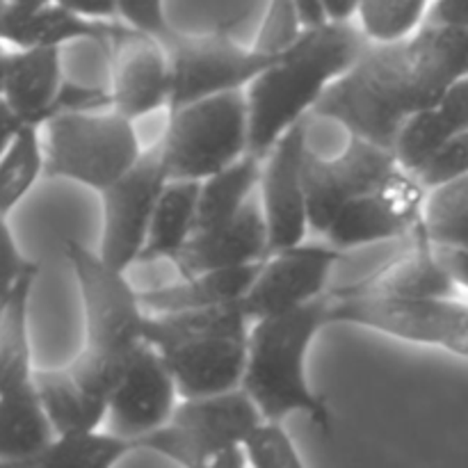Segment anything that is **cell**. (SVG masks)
<instances>
[{
  "label": "cell",
  "instance_id": "f6af8a7d",
  "mask_svg": "<svg viewBox=\"0 0 468 468\" xmlns=\"http://www.w3.org/2000/svg\"><path fill=\"white\" fill-rule=\"evenodd\" d=\"M359 0H327L329 16L332 18H352L356 14Z\"/></svg>",
  "mask_w": 468,
  "mask_h": 468
},
{
  "label": "cell",
  "instance_id": "d6a6232c",
  "mask_svg": "<svg viewBox=\"0 0 468 468\" xmlns=\"http://www.w3.org/2000/svg\"><path fill=\"white\" fill-rule=\"evenodd\" d=\"M468 213V174L462 178H455L451 183L428 190L423 199V224L425 233L432 240L437 233L455 224Z\"/></svg>",
  "mask_w": 468,
  "mask_h": 468
},
{
  "label": "cell",
  "instance_id": "ffe728a7",
  "mask_svg": "<svg viewBox=\"0 0 468 468\" xmlns=\"http://www.w3.org/2000/svg\"><path fill=\"white\" fill-rule=\"evenodd\" d=\"M352 288L388 297H455L460 283L443 263L423 224H419L411 233V250L407 254L379 270L368 282Z\"/></svg>",
  "mask_w": 468,
  "mask_h": 468
},
{
  "label": "cell",
  "instance_id": "83f0119b",
  "mask_svg": "<svg viewBox=\"0 0 468 468\" xmlns=\"http://www.w3.org/2000/svg\"><path fill=\"white\" fill-rule=\"evenodd\" d=\"M41 174H46V149L39 140V128H18L7 142H3V158H0L3 218H9L14 206L21 204Z\"/></svg>",
  "mask_w": 468,
  "mask_h": 468
},
{
  "label": "cell",
  "instance_id": "d4e9b609",
  "mask_svg": "<svg viewBox=\"0 0 468 468\" xmlns=\"http://www.w3.org/2000/svg\"><path fill=\"white\" fill-rule=\"evenodd\" d=\"M201 181L172 178L160 195L158 208L151 219L149 238L140 263L144 261H174L197 231V206Z\"/></svg>",
  "mask_w": 468,
  "mask_h": 468
},
{
  "label": "cell",
  "instance_id": "74e56055",
  "mask_svg": "<svg viewBox=\"0 0 468 468\" xmlns=\"http://www.w3.org/2000/svg\"><path fill=\"white\" fill-rule=\"evenodd\" d=\"M3 259H5V288H12L18 279L26 272H30L32 268H37L35 261L27 259L21 250H18L16 240H14V233L9 229L7 218H3Z\"/></svg>",
  "mask_w": 468,
  "mask_h": 468
},
{
  "label": "cell",
  "instance_id": "4316f807",
  "mask_svg": "<svg viewBox=\"0 0 468 468\" xmlns=\"http://www.w3.org/2000/svg\"><path fill=\"white\" fill-rule=\"evenodd\" d=\"M140 451L137 439L123 437L108 428V432L58 434L41 455H37L26 468H110L126 460L131 452Z\"/></svg>",
  "mask_w": 468,
  "mask_h": 468
},
{
  "label": "cell",
  "instance_id": "7bdbcfd3",
  "mask_svg": "<svg viewBox=\"0 0 468 468\" xmlns=\"http://www.w3.org/2000/svg\"><path fill=\"white\" fill-rule=\"evenodd\" d=\"M432 242L441 247H462V250H468V213L462 219H457L455 224L443 229L441 233H437Z\"/></svg>",
  "mask_w": 468,
  "mask_h": 468
},
{
  "label": "cell",
  "instance_id": "836d02e7",
  "mask_svg": "<svg viewBox=\"0 0 468 468\" xmlns=\"http://www.w3.org/2000/svg\"><path fill=\"white\" fill-rule=\"evenodd\" d=\"M302 30L304 26L297 12V0H268L254 46L265 53H282L302 35Z\"/></svg>",
  "mask_w": 468,
  "mask_h": 468
},
{
  "label": "cell",
  "instance_id": "ee69618b",
  "mask_svg": "<svg viewBox=\"0 0 468 468\" xmlns=\"http://www.w3.org/2000/svg\"><path fill=\"white\" fill-rule=\"evenodd\" d=\"M53 3H58V0H3V14H7V16H30V14L39 12V9L48 7Z\"/></svg>",
  "mask_w": 468,
  "mask_h": 468
},
{
  "label": "cell",
  "instance_id": "cb8c5ba5",
  "mask_svg": "<svg viewBox=\"0 0 468 468\" xmlns=\"http://www.w3.org/2000/svg\"><path fill=\"white\" fill-rule=\"evenodd\" d=\"M329 163L347 201L361 195H373V192L396 190L414 181V176L402 169L396 151L364 140V137L350 135L343 154L329 158Z\"/></svg>",
  "mask_w": 468,
  "mask_h": 468
},
{
  "label": "cell",
  "instance_id": "9a60e30c",
  "mask_svg": "<svg viewBox=\"0 0 468 468\" xmlns=\"http://www.w3.org/2000/svg\"><path fill=\"white\" fill-rule=\"evenodd\" d=\"M112 108L123 117L137 119L169 108L172 101V62L163 41L144 32L128 30L110 48Z\"/></svg>",
  "mask_w": 468,
  "mask_h": 468
},
{
  "label": "cell",
  "instance_id": "8fae6325",
  "mask_svg": "<svg viewBox=\"0 0 468 468\" xmlns=\"http://www.w3.org/2000/svg\"><path fill=\"white\" fill-rule=\"evenodd\" d=\"M167 167L160 142L142 154L135 167L101 192L103 231L99 254L114 268L128 270L140 263L149 238L151 219L167 186Z\"/></svg>",
  "mask_w": 468,
  "mask_h": 468
},
{
  "label": "cell",
  "instance_id": "ac0fdd59",
  "mask_svg": "<svg viewBox=\"0 0 468 468\" xmlns=\"http://www.w3.org/2000/svg\"><path fill=\"white\" fill-rule=\"evenodd\" d=\"M155 350L174 375L181 398H204L242 387L250 336L181 338Z\"/></svg>",
  "mask_w": 468,
  "mask_h": 468
},
{
  "label": "cell",
  "instance_id": "f1b7e54d",
  "mask_svg": "<svg viewBox=\"0 0 468 468\" xmlns=\"http://www.w3.org/2000/svg\"><path fill=\"white\" fill-rule=\"evenodd\" d=\"M430 5V0H359L356 16L370 41L391 44L420 30Z\"/></svg>",
  "mask_w": 468,
  "mask_h": 468
},
{
  "label": "cell",
  "instance_id": "d6986e66",
  "mask_svg": "<svg viewBox=\"0 0 468 468\" xmlns=\"http://www.w3.org/2000/svg\"><path fill=\"white\" fill-rule=\"evenodd\" d=\"M270 254V231L261 197H251L245 208L219 227L197 231L174 256L181 277H195L208 270L259 263Z\"/></svg>",
  "mask_w": 468,
  "mask_h": 468
},
{
  "label": "cell",
  "instance_id": "4fadbf2b",
  "mask_svg": "<svg viewBox=\"0 0 468 468\" xmlns=\"http://www.w3.org/2000/svg\"><path fill=\"white\" fill-rule=\"evenodd\" d=\"M309 119L295 123L263 158L259 197L270 231V254L302 245L311 231L304 192Z\"/></svg>",
  "mask_w": 468,
  "mask_h": 468
},
{
  "label": "cell",
  "instance_id": "3957f363",
  "mask_svg": "<svg viewBox=\"0 0 468 468\" xmlns=\"http://www.w3.org/2000/svg\"><path fill=\"white\" fill-rule=\"evenodd\" d=\"M64 256L76 274L85 311V347L69 370L96 393L110 398L133 356L146 343L149 311L128 270L114 268L99 251L67 238Z\"/></svg>",
  "mask_w": 468,
  "mask_h": 468
},
{
  "label": "cell",
  "instance_id": "277c9868",
  "mask_svg": "<svg viewBox=\"0 0 468 468\" xmlns=\"http://www.w3.org/2000/svg\"><path fill=\"white\" fill-rule=\"evenodd\" d=\"M329 309L332 291L300 309L251 323L242 379V388L265 419L283 420L291 414H304L324 437L334 430L332 410L327 400L311 388L306 355L315 334L329 324Z\"/></svg>",
  "mask_w": 468,
  "mask_h": 468
},
{
  "label": "cell",
  "instance_id": "d590c367",
  "mask_svg": "<svg viewBox=\"0 0 468 468\" xmlns=\"http://www.w3.org/2000/svg\"><path fill=\"white\" fill-rule=\"evenodd\" d=\"M119 21L133 30L155 37L165 46L178 37V30H174L165 12V0H119Z\"/></svg>",
  "mask_w": 468,
  "mask_h": 468
},
{
  "label": "cell",
  "instance_id": "603a6c76",
  "mask_svg": "<svg viewBox=\"0 0 468 468\" xmlns=\"http://www.w3.org/2000/svg\"><path fill=\"white\" fill-rule=\"evenodd\" d=\"M37 388L55 434L90 432L108 420L110 398L87 388L69 366L37 370Z\"/></svg>",
  "mask_w": 468,
  "mask_h": 468
},
{
  "label": "cell",
  "instance_id": "e575fe53",
  "mask_svg": "<svg viewBox=\"0 0 468 468\" xmlns=\"http://www.w3.org/2000/svg\"><path fill=\"white\" fill-rule=\"evenodd\" d=\"M468 174V131H460L416 172V181L425 192Z\"/></svg>",
  "mask_w": 468,
  "mask_h": 468
},
{
  "label": "cell",
  "instance_id": "b9f144b4",
  "mask_svg": "<svg viewBox=\"0 0 468 468\" xmlns=\"http://www.w3.org/2000/svg\"><path fill=\"white\" fill-rule=\"evenodd\" d=\"M297 12H300V21L304 27H315L327 23L329 9L327 0H297Z\"/></svg>",
  "mask_w": 468,
  "mask_h": 468
},
{
  "label": "cell",
  "instance_id": "44dd1931",
  "mask_svg": "<svg viewBox=\"0 0 468 468\" xmlns=\"http://www.w3.org/2000/svg\"><path fill=\"white\" fill-rule=\"evenodd\" d=\"M131 30L123 21H101L76 14L64 5L53 3L30 16L3 14V39L12 46H59L69 41H94L110 53L114 41Z\"/></svg>",
  "mask_w": 468,
  "mask_h": 468
},
{
  "label": "cell",
  "instance_id": "5b68a950",
  "mask_svg": "<svg viewBox=\"0 0 468 468\" xmlns=\"http://www.w3.org/2000/svg\"><path fill=\"white\" fill-rule=\"evenodd\" d=\"M39 265L3 291L0 311V462L27 466L48 448L55 434L37 388L27 311Z\"/></svg>",
  "mask_w": 468,
  "mask_h": 468
},
{
  "label": "cell",
  "instance_id": "60d3db41",
  "mask_svg": "<svg viewBox=\"0 0 468 468\" xmlns=\"http://www.w3.org/2000/svg\"><path fill=\"white\" fill-rule=\"evenodd\" d=\"M439 254H441L443 263L451 268L452 277L457 279L460 286L468 288V250H462V247H441L437 245Z\"/></svg>",
  "mask_w": 468,
  "mask_h": 468
},
{
  "label": "cell",
  "instance_id": "f546056e",
  "mask_svg": "<svg viewBox=\"0 0 468 468\" xmlns=\"http://www.w3.org/2000/svg\"><path fill=\"white\" fill-rule=\"evenodd\" d=\"M455 135L451 126H448L446 119L441 117V112L437 110V105L428 110H420V112L411 114L405 123H402L400 133L396 137V151L398 160H400L402 169L410 172L411 176H416L420 167L446 144L451 137Z\"/></svg>",
  "mask_w": 468,
  "mask_h": 468
},
{
  "label": "cell",
  "instance_id": "9c48e42d",
  "mask_svg": "<svg viewBox=\"0 0 468 468\" xmlns=\"http://www.w3.org/2000/svg\"><path fill=\"white\" fill-rule=\"evenodd\" d=\"M263 419L242 387L215 396L183 398L172 420L137 439V448L158 452L174 464L210 466L219 452L240 446Z\"/></svg>",
  "mask_w": 468,
  "mask_h": 468
},
{
  "label": "cell",
  "instance_id": "f35d334b",
  "mask_svg": "<svg viewBox=\"0 0 468 468\" xmlns=\"http://www.w3.org/2000/svg\"><path fill=\"white\" fill-rule=\"evenodd\" d=\"M425 23L448 27H468V0H432Z\"/></svg>",
  "mask_w": 468,
  "mask_h": 468
},
{
  "label": "cell",
  "instance_id": "7a4b0ae2",
  "mask_svg": "<svg viewBox=\"0 0 468 468\" xmlns=\"http://www.w3.org/2000/svg\"><path fill=\"white\" fill-rule=\"evenodd\" d=\"M370 46L350 18H329L282 50L250 87V154L265 158L295 123L309 119L324 91L355 67Z\"/></svg>",
  "mask_w": 468,
  "mask_h": 468
},
{
  "label": "cell",
  "instance_id": "1f68e13d",
  "mask_svg": "<svg viewBox=\"0 0 468 468\" xmlns=\"http://www.w3.org/2000/svg\"><path fill=\"white\" fill-rule=\"evenodd\" d=\"M250 466L256 468H304L295 443L282 420L263 419L242 441Z\"/></svg>",
  "mask_w": 468,
  "mask_h": 468
},
{
  "label": "cell",
  "instance_id": "2e32d148",
  "mask_svg": "<svg viewBox=\"0 0 468 468\" xmlns=\"http://www.w3.org/2000/svg\"><path fill=\"white\" fill-rule=\"evenodd\" d=\"M59 46H14L3 53V142L18 128L46 126L64 85Z\"/></svg>",
  "mask_w": 468,
  "mask_h": 468
},
{
  "label": "cell",
  "instance_id": "4dcf8cb0",
  "mask_svg": "<svg viewBox=\"0 0 468 468\" xmlns=\"http://www.w3.org/2000/svg\"><path fill=\"white\" fill-rule=\"evenodd\" d=\"M304 192L306 210H309L311 231L327 233L336 215L347 204L343 187L338 186L329 158H323L315 151H306L304 158Z\"/></svg>",
  "mask_w": 468,
  "mask_h": 468
},
{
  "label": "cell",
  "instance_id": "8992f818",
  "mask_svg": "<svg viewBox=\"0 0 468 468\" xmlns=\"http://www.w3.org/2000/svg\"><path fill=\"white\" fill-rule=\"evenodd\" d=\"M46 176L67 178L101 195L131 172L146 149L135 122L114 108L58 114L46 123Z\"/></svg>",
  "mask_w": 468,
  "mask_h": 468
},
{
  "label": "cell",
  "instance_id": "e0dca14e",
  "mask_svg": "<svg viewBox=\"0 0 468 468\" xmlns=\"http://www.w3.org/2000/svg\"><path fill=\"white\" fill-rule=\"evenodd\" d=\"M423 192L414 178L396 190L355 197L343 206L324 238L347 251L411 236L423 219Z\"/></svg>",
  "mask_w": 468,
  "mask_h": 468
},
{
  "label": "cell",
  "instance_id": "8d00e7d4",
  "mask_svg": "<svg viewBox=\"0 0 468 468\" xmlns=\"http://www.w3.org/2000/svg\"><path fill=\"white\" fill-rule=\"evenodd\" d=\"M437 110L455 133L468 131V76L452 82L439 99Z\"/></svg>",
  "mask_w": 468,
  "mask_h": 468
},
{
  "label": "cell",
  "instance_id": "5bb4252c",
  "mask_svg": "<svg viewBox=\"0 0 468 468\" xmlns=\"http://www.w3.org/2000/svg\"><path fill=\"white\" fill-rule=\"evenodd\" d=\"M178 396L181 393L163 355L146 341L110 393V430L123 437H144L172 420Z\"/></svg>",
  "mask_w": 468,
  "mask_h": 468
},
{
  "label": "cell",
  "instance_id": "52a82bcc",
  "mask_svg": "<svg viewBox=\"0 0 468 468\" xmlns=\"http://www.w3.org/2000/svg\"><path fill=\"white\" fill-rule=\"evenodd\" d=\"M169 181H206L250 154L247 90L224 91L169 112L160 137Z\"/></svg>",
  "mask_w": 468,
  "mask_h": 468
},
{
  "label": "cell",
  "instance_id": "7c38bea8",
  "mask_svg": "<svg viewBox=\"0 0 468 468\" xmlns=\"http://www.w3.org/2000/svg\"><path fill=\"white\" fill-rule=\"evenodd\" d=\"M346 251L334 245H302L272 251L242 300L251 323L300 309L329 292V277Z\"/></svg>",
  "mask_w": 468,
  "mask_h": 468
},
{
  "label": "cell",
  "instance_id": "ab89813d",
  "mask_svg": "<svg viewBox=\"0 0 468 468\" xmlns=\"http://www.w3.org/2000/svg\"><path fill=\"white\" fill-rule=\"evenodd\" d=\"M58 3L82 16L101 18V21L119 18V0H58Z\"/></svg>",
  "mask_w": 468,
  "mask_h": 468
},
{
  "label": "cell",
  "instance_id": "ba28073f",
  "mask_svg": "<svg viewBox=\"0 0 468 468\" xmlns=\"http://www.w3.org/2000/svg\"><path fill=\"white\" fill-rule=\"evenodd\" d=\"M329 323L356 324L468 356V304L455 297H388L352 286L336 288L332 291Z\"/></svg>",
  "mask_w": 468,
  "mask_h": 468
},
{
  "label": "cell",
  "instance_id": "484cf974",
  "mask_svg": "<svg viewBox=\"0 0 468 468\" xmlns=\"http://www.w3.org/2000/svg\"><path fill=\"white\" fill-rule=\"evenodd\" d=\"M261 174H263V158L247 154L222 172L201 181L197 231L219 227L236 218L259 190Z\"/></svg>",
  "mask_w": 468,
  "mask_h": 468
},
{
  "label": "cell",
  "instance_id": "6da1fadb",
  "mask_svg": "<svg viewBox=\"0 0 468 468\" xmlns=\"http://www.w3.org/2000/svg\"><path fill=\"white\" fill-rule=\"evenodd\" d=\"M468 76V27L423 23L410 39L370 41L314 114L341 123L350 135L393 149L411 114L439 103L443 91Z\"/></svg>",
  "mask_w": 468,
  "mask_h": 468
},
{
  "label": "cell",
  "instance_id": "7402d4cb",
  "mask_svg": "<svg viewBox=\"0 0 468 468\" xmlns=\"http://www.w3.org/2000/svg\"><path fill=\"white\" fill-rule=\"evenodd\" d=\"M261 265L263 261L238 265V268L208 270V272H199L195 277H181L167 286L142 291V302L149 314H174V311L236 304V302L245 300L251 283L259 277Z\"/></svg>",
  "mask_w": 468,
  "mask_h": 468
},
{
  "label": "cell",
  "instance_id": "30bf717a",
  "mask_svg": "<svg viewBox=\"0 0 468 468\" xmlns=\"http://www.w3.org/2000/svg\"><path fill=\"white\" fill-rule=\"evenodd\" d=\"M167 50L172 62L169 112L208 96L247 90L279 58V53H265L256 46L245 48L224 30L208 35L178 32Z\"/></svg>",
  "mask_w": 468,
  "mask_h": 468
}]
</instances>
